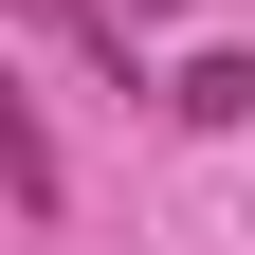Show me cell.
<instances>
[{"label": "cell", "instance_id": "obj_3", "mask_svg": "<svg viewBox=\"0 0 255 255\" xmlns=\"http://www.w3.org/2000/svg\"><path fill=\"white\" fill-rule=\"evenodd\" d=\"M91 18H110V37H128V55H146V18H182V0H91Z\"/></svg>", "mask_w": 255, "mask_h": 255}, {"label": "cell", "instance_id": "obj_1", "mask_svg": "<svg viewBox=\"0 0 255 255\" xmlns=\"http://www.w3.org/2000/svg\"><path fill=\"white\" fill-rule=\"evenodd\" d=\"M0 201H18V219L73 201V164H55V128H37V91H18V73H0Z\"/></svg>", "mask_w": 255, "mask_h": 255}, {"label": "cell", "instance_id": "obj_2", "mask_svg": "<svg viewBox=\"0 0 255 255\" xmlns=\"http://www.w3.org/2000/svg\"><path fill=\"white\" fill-rule=\"evenodd\" d=\"M164 128H255V55H182L164 73Z\"/></svg>", "mask_w": 255, "mask_h": 255}, {"label": "cell", "instance_id": "obj_4", "mask_svg": "<svg viewBox=\"0 0 255 255\" xmlns=\"http://www.w3.org/2000/svg\"><path fill=\"white\" fill-rule=\"evenodd\" d=\"M18 18H55V0H18Z\"/></svg>", "mask_w": 255, "mask_h": 255}]
</instances>
